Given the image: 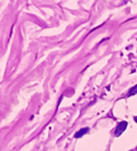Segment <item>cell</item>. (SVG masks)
I'll return each mask as SVG.
<instances>
[{
  "mask_svg": "<svg viewBox=\"0 0 137 151\" xmlns=\"http://www.w3.org/2000/svg\"><path fill=\"white\" fill-rule=\"evenodd\" d=\"M126 126H127V123H126V122H122V123H120V124H118V126L116 127L115 135H116V136H120V135H121V134L125 130Z\"/></svg>",
  "mask_w": 137,
  "mask_h": 151,
  "instance_id": "1",
  "label": "cell"
},
{
  "mask_svg": "<svg viewBox=\"0 0 137 151\" xmlns=\"http://www.w3.org/2000/svg\"><path fill=\"white\" fill-rule=\"evenodd\" d=\"M86 132H88V128H82L79 132H77L76 136H75V137H76V138H80V137L82 136L84 134H86Z\"/></svg>",
  "mask_w": 137,
  "mask_h": 151,
  "instance_id": "2",
  "label": "cell"
},
{
  "mask_svg": "<svg viewBox=\"0 0 137 151\" xmlns=\"http://www.w3.org/2000/svg\"><path fill=\"white\" fill-rule=\"evenodd\" d=\"M134 119H135V122H136V123H137V116L134 117Z\"/></svg>",
  "mask_w": 137,
  "mask_h": 151,
  "instance_id": "3",
  "label": "cell"
}]
</instances>
